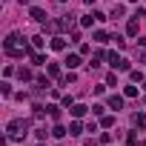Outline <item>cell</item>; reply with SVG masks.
<instances>
[{
  "mask_svg": "<svg viewBox=\"0 0 146 146\" xmlns=\"http://www.w3.org/2000/svg\"><path fill=\"white\" fill-rule=\"evenodd\" d=\"M20 3H29V0H20Z\"/></svg>",
  "mask_w": 146,
  "mask_h": 146,
  "instance_id": "ffe728a7",
  "label": "cell"
},
{
  "mask_svg": "<svg viewBox=\"0 0 146 146\" xmlns=\"http://www.w3.org/2000/svg\"><path fill=\"white\" fill-rule=\"evenodd\" d=\"M120 60H123V57H120V54H117V52H109V63H112V66H117V63H120Z\"/></svg>",
  "mask_w": 146,
  "mask_h": 146,
  "instance_id": "8fae6325",
  "label": "cell"
},
{
  "mask_svg": "<svg viewBox=\"0 0 146 146\" xmlns=\"http://www.w3.org/2000/svg\"><path fill=\"white\" fill-rule=\"evenodd\" d=\"M135 95H137V89H135V86H126V92H123V98H135Z\"/></svg>",
  "mask_w": 146,
  "mask_h": 146,
  "instance_id": "e0dca14e",
  "label": "cell"
},
{
  "mask_svg": "<svg viewBox=\"0 0 146 146\" xmlns=\"http://www.w3.org/2000/svg\"><path fill=\"white\" fill-rule=\"evenodd\" d=\"M126 35H129V37H135V35H137V20H129V26H126Z\"/></svg>",
  "mask_w": 146,
  "mask_h": 146,
  "instance_id": "9c48e42d",
  "label": "cell"
},
{
  "mask_svg": "<svg viewBox=\"0 0 146 146\" xmlns=\"http://www.w3.org/2000/svg\"><path fill=\"white\" fill-rule=\"evenodd\" d=\"M132 123H135V126H143V129H146V115H135V120H132Z\"/></svg>",
  "mask_w": 146,
  "mask_h": 146,
  "instance_id": "7c38bea8",
  "label": "cell"
},
{
  "mask_svg": "<svg viewBox=\"0 0 146 146\" xmlns=\"http://www.w3.org/2000/svg\"><path fill=\"white\" fill-rule=\"evenodd\" d=\"M100 126H103V129H112V126H115V117H112V115H103V117H100Z\"/></svg>",
  "mask_w": 146,
  "mask_h": 146,
  "instance_id": "52a82bcc",
  "label": "cell"
},
{
  "mask_svg": "<svg viewBox=\"0 0 146 146\" xmlns=\"http://www.w3.org/2000/svg\"><path fill=\"white\" fill-rule=\"evenodd\" d=\"M49 75H52V78H57V75H60V69H57L54 63H49Z\"/></svg>",
  "mask_w": 146,
  "mask_h": 146,
  "instance_id": "ac0fdd59",
  "label": "cell"
},
{
  "mask_svg": "<svg viewBox=\"0 0 146 146\" xmlns=\"http://www.w3.org/2000/svg\"><path fill=\"white\" fill-rule=\"evenodd\" d=\"M52 49H54V52L66 49V40H63V37H52Z\"/></svg>",
  "mask_w": 146,
  "mask_h": 146,
  "instance_id": "8992f818",
  "label": "cell"
},
{
  "mask_svg": "<svg viewBox=\"0 0 146 146\" xmlns=\"http://www.w3.org/2000/svg\"><path fill=\"white\" fill-rule=\"evenodd\" d=\"M60 3H66V0H60Z\"/></svg>",
  "mask_w": 146,
  "mask_h": 146,
  "instance_id": "44dd1931",
  "label": "cell"
},
{
  "mask_svg": "<svg viewBox=\"0 0 146 146\" xmlns=\"http://www.w3.org/2000/svg\"><path fill=\"white\" fill-rule=\"evenodd\" d=\"M17 75H20V80H32V72L29 69H17Z\"/></svg>",
  "mask_w": 146,
  "mask_h": 146,
  "instance_id": "4fadbf2b",
  "label": "cell"
},
{
  "mask_svg": "<svg viewBox=\"0 0 146 146\" xmlns=\"http://www.w3.org/2000/svg\"><path fill=\"white\" fill-rule=\"evenodd\" d=\"M43 43H46V40H43V37H40V35H37V37H32V46H35V49H40V46H43Z\"/></svg>",
  "mask_w": 146,
  "mask_h": 146,
  "instance_id": "2e32d148",
  "label": "cell"
},
{
  "mask_svg": "<svg viewBox=\"0 0 146 146\" xmlns=\"http://www.w3.org/2000/svg\"><path fill=\"white\" fill-rule=\"evenodd\" d=\"M26 129H29V120H12V123H9V132H12V135H20V132H26Z\"/></svg>",
  "mask_w": 146,
  "mask_h": 146,
  "instance_id": "6da1fadb",
  "label": "cell"
},
{
  "mask_svg": "<svg viewBox=\"0 0 146 146\" xmlns=\"http://www.w3.org/2000/svg\"><path fill=\"white\" fill-rule=\"evenodd\" d=\"M29 15H32V20H37V23H43V20H46V12H43V9H37V6H32V12H29Z\"/></svg>",
  "mask_w": 146,
  "mask_h": 146,
  "instance_id": "7a4b0ae2",
  "label": "cell"
},
{
  "mask_svg": "<svg viewBox=\"0 0 146 146\" xmlns=\"http://www.w3.org/2000/svg\"><path fill=\"white\" fill-rule=\"evenodd\" d=\"M49 115H52V117L57 120V117H60V109H57V106H49Z\"/></svg>",
  "mask_w": 146,
  "mask_h": 146,
  "instance_id": "d6986e66",
  "label": "cell"
},
{
  "mask_svg": "<svg viewBox=\"0 0 146 146\" xmlns=\"http://www.w3.org/2000/svg\"><path fill=\"white\" fill-rule=\"evenodd\" d=\"M32 63H35V66L46 63V54H40V52H32Z\"/></svg>",
  "mask_w": 146,
  "mask_h": 146,
  "instance_id": "30bf717a",
  "label": "cell"
},
{
  "mask_svg": "<svg viewBox=\"0 0 146 146\" xmlns=\"http://www.w3.org/2000/svg\"><path fill=\"white\" fill-rule=\"evenodd\" d=\"M72 115H75V117H83V115H86V106H83V103H75V106H72Z\"/></svg>",
  "mask_w": 146,
  "mask_h": 146,
  "instance_id": "5b68a950",
  "label": "cell"
},
{
  "mask_svg": "<svg viewBox=\"0 0 146 146\" xmlns=\"http://www.w3.org/2000/svg\"><path fill=\"white\" fill-rule=\"evenodd\" d=\"M109 109H115V112L123 109V98H120V95H112V98H109Z\"/></svg>",
  "mask_w": 146,
  "mask_h": 146,
  "instance_id": "3957f363",
  "label": "cell"
},
{
  "mask_svg": "<svg viewBox=\"0 0 146 146\" xmlns=\"http://www.w3.org/2000/svg\"><path fill=\"white\" fill-rule=\"evenodd\" d=\"M80 129H83L80 120H72V123H69V135H80Z\"/></svg>",
  "mask_w": 146,
  "mask_h": 146,
  "instance_id": "ba28073f",
  "label": "cell"
},
{
  "mask_svg": "<svg viewBox=\"0 0 146 146\" xmlns=\"http://www.w3.org/2000/svg\"><path fill=\"white\" fill-rule=\"evenodd\" d=\"M66 132H69V129H63V126H54V129H52V135H54V137H63Z\"/></svg>",
  "mask_w": 146,
  "mask_h": 146,
  "instance_id": "5bb4252c",
  "label": "cell"
},
{
  "mask_svg": "<svg viewBox=\"0 0 146 146\" xmlns=\"http://www.w3.org/2000/svg\"><path fill=\"white\" fill-rule=\"evenodd\" d=\"M95 20H98V17H95V15H86V17H83V20H80V23H83V26H92V23H95Z\"/></svg>",
  "mask_w": 146,
  "mask_h": 146,
  "instance_id": "9a60e30c",
  "label": "cell"
},
{
  "mask_svg": "<svg viewBox=\"0 0 146 146\" xmlns=\"http://www.w3.org/2000/svg\"><path fill=\"white\" fill-rule=\"evenodd\" d=\"M66 66H69V69H78V66H80V57H78V54H69V57H66Z\"/></svg>",
  "mask_w": 146,
  "mask_h": 146,
  "instance_id": "277c9868",
  "label": "cell"
}]
</instances>
